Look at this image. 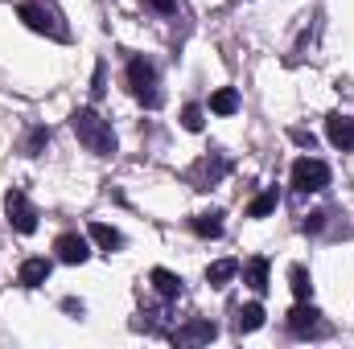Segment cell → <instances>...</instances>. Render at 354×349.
Returning <instances> with one entry per match:
<instances>
[{
  "instance_id": "obj_11",
  "label": "cell",
  "mask_w": 354,
  "mask_h": 349,
  "mask_svg": "<svg viewBox=\"0 0 354 349\" xmlns=\"http://www.w3.org/2000/svg\"><path fill=\"white\" fill-rule=\"evenodd\" d=\"M50 271H54V263L41 259V255H33V259L21 263V275H17V279H21V288H29V292H33V288H41V283L50 279Z\"/></svg>"
},
{
  "instance_id": "obj_10",
  "label": "cell",
  "mask_w": 354,
  "mask_h": 349,
  "mask_svg": "<svg viewBox=\"0 0 354 349\" xmlns=\"http://www.w3.org/2000/svg\"><path fill=\"white\" fill-rule=\"evenodd\" d=\"M326 136H330V144L334 148H354V119L351 115H342V111H334L330 119H326Z\"/></svg>"
},
{
  "instance_id": "obj_12",
  "label": "cell",
  "mask_w": 354,
  "mask_h": 349,
  "mask_svg": "<svg viewBox=\"0 0 354 349\" xmlns=\"http://www.w3.org/2000/svg\"><path fill=\"white\" fill-rule=\"evenodd\" d=\"M149 279H153V288H157V296H161V300H177V296H181V275L169 271V267H153V275H149Z\"/></svg>"
},
{
  "instance_id": "obj_16",
  "label": "cell",
  "mask_w": 354,
  "mask_h": 349,
  "mask_svg": "<svg viewBox=\"0 0 354 349\" xmlns=\"http://www.w3.org/2000/svg\"><path fill=\"white\" fill-rule=\"evenodd\" d=\"M235 275H239V263L235 259H218V263L206 267V283H210V288H227Z\"/></svg>"
},
{
  "instance_id": "obj_26",
  "label": "cell",
  "mask_w": 354,
  "mask_h": 349,
  "mask_svg": "<svg viewBox=\"0 0 354 349\" xmlns=\"http://www.w3.org/2000/svg\"><path fill=\"white\" fill-rule=\"evenodd\" d=\"M322 226H326V214H322V210H317V214H309V222H305V230H309V235H317Z\"/></svg>"
},
{
  "instance_id": "obj_9",
  "label": "cell",
  "mask_w": 354,
  "mask_h": 349,
  "mask_svg": "<svg viewBox=\"0 0 354 349\" xmlns=\"http://www.w3.org/2000/svg\"><path fill=\"white\" fill-rule=\"evenodd\" d=\"M169 337H174V346H206V341L218 337V325L214 321H189V325L174 329Z\"/></svg>"
},
{
  "instance_id": "obj_21",
  "label": "cell",
  "mask_w": 354,
  "mask_h": 349,
  "mask_svg": "<svg viewBox=\"0 0 354 349\" xmlns=\"http://www.w3.org/2000/svg\"><path fill=\"white\" fill-rule=\"evenodd\" d=\"M276 201H280V197H276V189H264V193L248 206V214H252V218H268V214L276 210Z\"/></svg>"
},
{
  "instance_id": "obj_22",
  "label": "cell",
  "mask_w": 354,
  "mask_h": 349,
  "mask_svg": "<svg viewBox=\"0 0 354 349\" xmlns=\"http://www.w3.org/2000/svg\"><path fill=\"white\" fill-rule=\"evenodd\" d=\"M202 123H206V119H202V107H198V103H185V107H181V128H185V132H202Z\"/></svg>"
},
{
  "instance_id": "obj_19",
  "label": "cell",
  "mask_w": 354,
  "mask_h": 349,
  "mask_svg": "<svg viewBox=\"0 0 354 349\" xmlns=\"http://www.w3.org/2000/svg\"><path fill=\"white\" fill-rule=\"evenodd\" d=\"M288 288H292V296H297V300H309V296H313V279H309V271H305L301 263H292V267H288Z\"/></svg>"
},
{
  "instance_id": "obj_3",
  "label": "cell",
  "mask_w": 354,
  "mask_h": 349,
  "mask_svg": "<svg viewBox=\"0 0 354 349\" xmlns=\"http://www.w3.org/2000/svg\"><path fill=\"white\" fill-rule=\"evenodd\" d=\"M128 90L145 103V107H161V83H157V66L149 58H132L128 62Z\"/></svg>"
},
{
  "instance_id": "obj_18",
  "label": "cell",
  "mask_w": 354,
  "mask_h": 349,
  "mask_svg": "<svg viewBox=\"0 0 354 349\" xmlns=\"http://www.w3.org/2000/svg\"><path fill=\"white\" fill-rule=\"evenodd\" d=\"M210 111H214V115H235V111H239V90L235 87L214 90V94H210Z\"/></svg>"
},
{
  "instance_id": "obj_6",
  "label": "cell",
  "mask_w": 354,
  "mask_h": 349,
  "mask_svg": "<svg viewBox=\"0 0 354 349\" xmlns=\"http://www.w3.org/2000/svg\"><path fill=\"white\" fill-rule=\"evenodd\" d=\"M288 329L292 337H330V325L322 321V312L309 300H297V308L288 312Z\"/></svg>"
},
{
  "instance_id": "obj_15",
  "label": "cell",
  "mask_w": 354,
  "mask_h": 349,
  "mask_svg": "<svg viewBox=\"0 0 354 349\" xmlns=\"http://www.w3.org/2000/svg\"><path fill=\"white\" fill-rule=\"evenodd\" d=\"M243 283H248L252 292H260V296L268 292V259L264 255H256V259L243 263Z\"/></svg>"
},
{
  "instance_id": "obj_20",
  "label": "cell",
  "mask_w": 354,
  "mask_h": 349,
  "mask_svg": "<svg viewBox=\"0 0 354 349\" xmlns=\"http://www.w3.org/2000/svg\"><path fill=\"white\" fill-rule=\"evenodd\" d=\"M46 144H50V128H29V136L21 140V152L25 157H41Z\"/></svg>"
},
{
  "instance_id": "obj_1",
  "label": "cell",
  "mask_w": 354,
  "mask_h": 349,
  "mask_svg": "<svg viewBox=\"0 0 354 349\" xmlns=\"http://www.w3.org/2000/svg\"><path fill=\"white\" fill-rule=\"evenodd\" d=\"M71 128H75V136H79V144L95 152V157H111L115 152V132H111V123L99 115V111H91V107H79L75 115H71Z\"/></svg>"
},
{
  "instance_id": "obj_5",
  "label": "cell",
  "mask_w": 354,
  "mask_h": 349,
  "mask_svg": "<svg viewBox=\"0 0 354 349\" xmlns=\"http://www.w3.org/2000/svg\"><path fill=\"white\" fill-rule=\"evenodd\" d=\"M326 185H330V165H326V161L301 157V161L292 165V189H297V193H317V189H326Z\"/></svg>"
},
{
  "instance_id": "obj_17",
  "label": "cell",
  "mask_w": 354,
  "mask_h": 349,
  "mask_svg": "<svg viewBox=\"0 0 354 349\" xmlns=\"http://www.w3.org/2000/svg\"><path fill=\"white\" fill-rule=\"evenodd\" d=\"M264 325V304H243L239 312H235V329L239 333H256Z\"/></svg>"
},
{
  "instance_id": "obj_7",
  "label": "cell",
  "mask_w": 354,
  "mask_h": 349,
  "mask_svg": "<svg viewBox=\"0 0 354 349\" xmlns=\"http://www.w3.org/2000/svg\"><path fill=\"white\" fill-rule=\"evenodd\" d=\"M227 169H231V161H227V157H218V152H210V157H202L198 165H189V169H185V181H189L194 189H214V185L227 177Z\"/></svg>"
},
{
  "instance_id": "obj_4",
  "label": "cell",
  "mask_w": 354,
  "mask_h": 349,
  "mask_svg": "<svg viewBox=\"0 0 354 349\" xmlns=\"http://www.w3.org/2000/svg\"><path fill=\"white\" fill-rule=\"evenodd\" d=\"M4 214H8V226L17 235H33L37 230V206L21 193V189H8L4 193Z\"/></svg>"
},
{
  "instance_id": "obj_24",
  "label": "cell",
  "mask_w": 354,
  "mask_h": 349,
  "mask_svg": "<svg viewBox=\"0 0 354 349\" xmlns=\"http://www.w3.org/2000/svg\"><path fill=\"white\" fill-rule=\"evenodd\" d=\"M103 83H107V66L99 62V66H95V83H91V94H103Z\"/></svg>"
},
{
  "instance_id": "obj_25",
  "label": "cell",
  "mask_w": 354,
  "mask_h": 349,
  "mask_svg": "<svg viewBox=\"0 0 354 349\" xmlns=\"http://www.w3.org/2000/svg\"><path fill=\"white\" fill-rule=\"evenodd\" d=\"M145 4H149V8H157V12H165V17L177 12V0H145Z\"/></svg>"
},
{
  "instance_id": "obj_14",
  "label": "cell",
  "mask_w": 354,
  "mask_h": 349,
  "mask_svg": "<svg viewBox=\"0 0 354 349\" xmlns=\"http://www.w3.org/2000/svg\"><path fill=\"white\" fill-rule=\"evenodd\" d=\"M189 226H194V235H202V239H218V235H223V210H202V214L189 218Z\"/></svg>"
},
{
  "instance_id": "obj_13",
  "label": "cell",
  "mask_w": 354,
  "mask_h": 349,
  "mask_svg": "<svg viewBox=\"0 0 354 349\" xmlns=\"http://www.w3.org/2000/svg\"><path fill=\"white\" fill-rule=\"evenodd\" d=\"M87 239H91V243H95V247H103V251H107V255H111V251H120V247H124V235H120V230H115V226H107V222H91Z\"/></svg>"
},
{
  "instance_id": "obj_8",
  "label": "cell",
  "mask_w": 354,
  "mask_h": 349,
  "mask_svg": "<svg viewBox=\"0 0 354 349\" xmlns=\"http://www.w3.org/2000/svg\"><path fill=\"white\" fill-rule=\"evenodd\" d=\"M54 251H58V259L71 263V267H79V263L91 259V243H87V235H79V230L58 235V239H54Z\"/></svg>"
},
{
  "instance_id": "obj_23",
  "label": "cell",
  "mask_w": 354,
  "mask_h": 349,
  "mask_svg": "<svg viewBox=\"0 0 354 349\" xmlns=\"http://www.w3.org/2000/svg\"><path fill=\"white\" fill-rule=\"evenodd\" d=\"M288 136H292V140H297L301 148H309V152H313V144H317V140H313V132H305V128H292Z\"/></svg>"
},
{
  "instance_id": "obj_2",
  "label": "cell",
  "mask_w": 354,
  "mask_h": 349,
  "mask_svg": "<svg viewBox=\"0 0 354 349\" xmlns=\"http://www.w3.org/2000/svg\"><path fill=\"white\" fill-rule=\"evenodd\" d=\"M17 17H21L33 33H41V37H54V41H66V37H71L66 17H62V8H58L54 0H21V4H17Z\"/></svg>"
}]
</instances>
